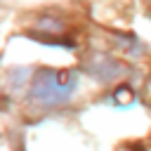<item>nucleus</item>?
Masks as SVG:
<instances>
[{"mask_svg": "<svg viewBox=\"0 0 151 151\" xmlns=\"http://www.w3.org/2000/svg\"><path fill=\"white\" fill-rule=\"evenodd\" d=\"M78 87V73L66 68H42L31 85V99L40 106H61Z\"/></svg>", "mask_w": 151, "mask_h": 151, "instance_id": "f257e3e1", "label": "nucleus"}, {"mask_svg": "<svg viewBox=\"0 0 151 151\" xmlns=\"http://www.w3.org/2000/svg\"><path fill=\"white\" fill-rule=\"evenodd\" d=\"M113 101H116V104H120V106H127V104H132V101H134V92H132L130 87H118V90H116V94H113Z\"/></svg>", "mask_w": 151, "mask_h": 151, "instance_id": "f03ea898", "label": "nucleus"}]
</instances>
